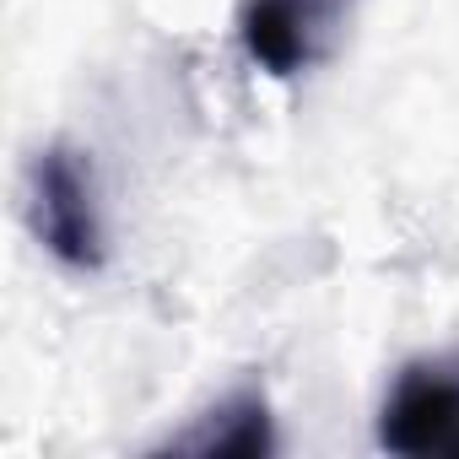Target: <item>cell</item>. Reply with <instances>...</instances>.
Segmentation results:
<instances>
[{
	"instance_id": "cell-2",
	"label": "cell",
	"mask_w": 459,
	"mask_h": 459,
	"mask_svg": "<svg viewBox=\"0 0 459 459\" xmlns=\"http://www.w3.org/2000/svg\"><path fill=\"white\" fill-rule=\"evenodd\" d=\"M378 448L394 459H459V351L411 357L378 411Z\"/></svg>"
},
{
	"instance_id": "cell-1",
	"label": "cell",
	"mask_w": 459,
	"mask_h": 459,
	"mask_svg": "<svg viewBox=\"0 0 459 459\" xmlns=\"http://www.w3.org/2000/svg\"><path fill=\"white\" fill-rule=\"evenodd\" d=\"M28 221L33 238L44 244L49 260L65 271H103L108 260V233H103V211H98V178L87 152L55 141L33 157L28 173Z\"/></svg>"
},
{
	"instance_id": "cell-3",
	"label": "cell",
	"mask_w": 459,
	"mask_h": 459,
	"mask_svg": "<svg viewBox=\"0 0 459 459\" xmlns=\"http://www.w3.org/2000/svg\"><path fill=\"white\" fill-rule=\"evenodd\" d=\"M351 12L357 0H244L238 39L265 76L298 82L341 49Z\"/></svg>"
},
{
	"instance_id": "cell-4",
	"label": "cell",
	"mask_w": 459,
	"mask_h": 459,
	"mask_svg": "<svg viewBox=\"0 0 459 459\" xmlns=\"http://www.w3.org/2000/svg\"><path fill=\"white\" fill-rule=\"evenodd\" d=\"M162 454H200V459H265V454H276V421H271L265 389L238 384L211 411H200L195 427L168 437Z\"/></svg>"
}]
</instances>
